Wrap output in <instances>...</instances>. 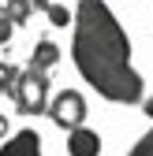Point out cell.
I'll use <instances>...</instances> for the list:
<instances>
[{"label":"cell","mask_w":153,"mask_h":156,"mask_svg":"<svg viewBox=\"0 0 153 156\" xmlns=\"http://www.w3.org/2000/svg\"><path fill=\"white\" fill-rule=\"evenodd\" d=\"M138 104H142V115H146V119H153V93H146Z\"/></svg>","instance_id":"7c38bea8"},{"label":"cell","mask_w":153,"mask_h":156,"mask_svg":"<svg viewBox=\"0 0 153 156\" xmlns=\"http://www.w3.org/2000/svg\"><path fill=\"white\" fill-rule=\"evenodd\" d=\"M11 34H15V23H11L4 11H0V45H8V41H11Z\"/></svg>","instance_id":"8fae6325"},{"label":"cell","mask_w":153,"mask_h":156,"mask_svg":"<svg viewBox=\"0 0 153 156\" xmlns=\"http://www.w3.org/2000/svg\"><path fill=\"white\" fill-rule=\"evenodd\" d=\"M15 74H19V67H15V63L0 60V97H8V93H11V86H15Z\"/></svg>","instance_id":"9c48e42d"},{"label":"cell","mask_w":153,"mask_h":156,"mask_svg":"<svg viewBox=\"0 0 153 156\" xmlns=\"http://www.w3.org/2000/svg\"><path fill=\"white\" fill-rule=\"evenodd\" d=\"M0 4H4L0 11H4L15 26H26V23H30V15H34V4H30V0H0Z\"/></svg>","instance_id":"52a82bcc"},{"label":"cell","mask_w":153,"mask_h":156,"mask_svg":"<svg viewBox=\"0 0 153 156\" xmlns=\"http://www.w3.org/2000/svg\"><path fill=\"white\" fill-rule=\"evenodd\" d=\"M56 63H60V48H56V41H52V37H41V41L34 45V52H30V67L52 74Z\"/></svg>","instance_id":"8992f818"},{"label":"cell","mask_w":153,"mask_h":156,"mask_svg":"<svg viewBox=\"0 0 153 156\" xmlns=\"http://www.w3.org/2000/svg\"><path fill=\"white\" fill-rule=\"evenodd\" d=\"M67 156H101V134L79 123L67 130Z\"/></svg>","instance_id":"5b68a950"},{"label":"cell","mask_w":153,"mask_h":156,"mask_svg":"<svg viewBox=\"0 0 153 156\" xmlns=\"http://www.w3.org/2000/svg\"><path fill=\"white\" fill-rule=\"evenodd\" d=\"M30 4H34V11H45V8L52 4V0H30Z\"/></svg>","instance_id":"5bb4252c"},{"label":"cell","mask_w":153,"mask_h":156,"mask_svg":"<svg viewBox=\"0 0 153 156\" xmlns=\"http://www.w3.org/2000/svg\"><path fill=\"white\" fill-rule=\"evenodd\" d=\"M45 115L56 123V126H64V130H71V126H79V123H86V115H90V104H86V97L79 93V89H60L49 101V108H45Z\"/></svg>","instance_id":"3957f363"},{"label":"cell","mask_w":153,"mask_h":156,"mask_svg":"<svg viewBox=\"0 0 153 156\" xmlns=\"http://www.w3.org/2000/svg\"><path fill=\"white\" fill-rule=\"evenodd\" d=\"M71 60L82 82L112 104H138L146 82L131 63V37L105 0H79L71 11Z\"/></svg>","instance_id":"6da1fadb"},{"label":"cell","mask_w":153,"mask_h":156,"mask_svg":"<svg viewBox=\"0 0 153 156\" xmlns=\"http://www.w3.org/2000/svg\"><path fill=\"white\" fill-rule=\"evenodd\" d=\"M8 134H11V119H8V115H0V141H4Z\"/></svg>","instance_id":"4fadbf2b"},{"label":"cell","mask_w":153,"mask_h":156,"mask_svg":"<svg viewBox=\"0 0 153 156\" xmlns=\"http://www.w3.org/2000/svg\"><path fill=\"white\" fill-rule=\"evenodd\" d=\"M127 156H153V130H146L142 138L131 145V152H127Z\"/></svg>","instance_id":"30bf717a"},{"label":"cell","mask_w":153,"mask_h":156,"mask_svg":"<svg viewBox=\"0 0 153 156\" xmlns=\"http://www.w3.org/2000/svg\"><path fill=\"white\" fill-rule=\"evenodd\" d=\"M11 101L19 115H45L49 108V74L45 71H34V67H19L15 74V86H11Z\"/></svg>","instance_id":"7a4b0ae2"},{"label":"cell","mask_w":153,"mask_h":156,"mask_svg":"<svg viewBox=\"0 0 153 156\" xmlns=\"http://www.w3.org/2000/svg\"><path fill=\"white\" fill-rule=\"evenodd\" d=\"M45 15H49V23H52L56 30H67V26H71V8L56 4V0H52V4L45 8Z\"/></svg>","instance_id":"ba28073f"},{"label":"cell","mask_w":153,"mask_h":156,"mask_svg":"<svg viewBox=\"0 0 153 156\" xmlns=\"http://www.w3.org/2000/svg\"><path fill=\"white\" fill-rule=\"evenodd\" d=\"M0 156H45L41 134H37L34 126H23V130L8 134V138L0 141Z\"/></svg>","instance_id":"277c9868"}]
</instances>
